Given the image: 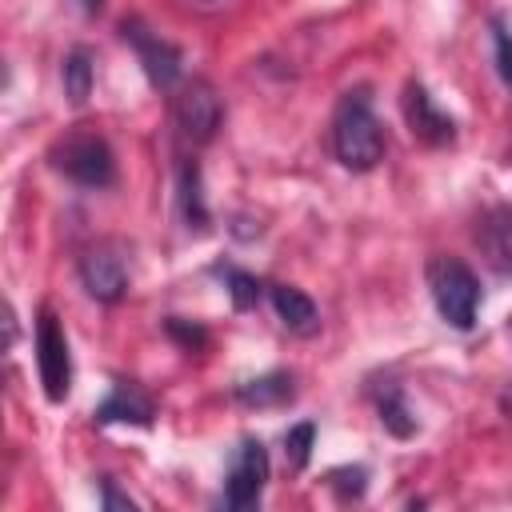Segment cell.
Returning <instances> with one entry per match:
<instances>
[{"mask_svg":"<svg viewBox=\"0 0 512 512\" xmlns=\"http://www.w3.org/2000/svg\"><path fill=\"white\" fill-rule=\"evenodd\" d=\"M332 148H336V160L352 172H368L384 160L388 136L372 112L368 88H348L340 96V104L332 112Z\"/></svg>","mask_w":512,"mask_h":512,"instance_id":"6da1fadb","label":"cell"},{"mask_svg":"<svg viewBox=\"0 0 512 512\" xmlns=\"http://www.w3.org/2000/svg\"><path fill=\"white\" fill-rule=\"evenodd\" d=\"M428 292L432 304L440 312L444 324H452L456 332H468L476 324V308H480V280L476 272L456 260V256H432L428 260Z\"/></svg>","mask_w":512,"mask_h":512,"instance_id":"7a4b0ae2","label":"cell"},{"mask_svg":"<svg viewBox=\"0 0 512 512\" xmlns=\"http://www.w3.org/2000/svg\"><path fill=\"white\" fill-rule=\"evenodd\" d=\"M48 164L80 188H108L116 180V156L96 132H68L48 148Z\"/></svg>","mask_w":512,"mask_h":512,"instance_id":"3957f363","label":"cell"},{"mask_svg":"<svg viewBox=\"0 0 512 512\" xmlns=\"http://www.w3.org/2000/svg\"><path fill=\"white\" fill-rule=\"evenodd\" d=\"M172 128L188 148H204L220 128V96L208 80H184L172 88Z\"/></svg>","mask_w":512,"mask_h":512,"instance_id":"277c9868","label":"cell"},{"mask_svg":"<svg viewBox=\"0 0 512 512\" xmlns=\"http://www.w3.org/2000/svg\"><path fill=\"white\" fill-rule=\"evenodd\" d=\"M120 36H124V44H132V52H136V60H140V68H144V76H148L152 88L172 92V88L180 84V76H184V56H180V48H176L172 40H164L160 32H152V28H148L144 20H136V16L120 20Z\"/></svg>","mask_w":512,"mask_h":512,"instance_id":"5b68a950","label":"cell"},{"mask_svg":"<svg viewBox=\"0 0 512 512\" xmlns=\"http://www.w3.org/2000/svg\"><path fill=\"white\" fill-rule=\"evenodd\" d=\"M36 368H40L44 396L60 404L72 388V352H68V336L52 308L36 312Z\"/></svg>","mask_w":512,"mask_h":512,"instance_id":"8992f818","label":"cell"},{"mask_svg":"<svg viewBox=\"0 0 512 512\" xmlns=\"http://www.w3.org/2000/svg\"><path fill=\"white\" fill-rule=\"evenodd\" d=\"M80 284L96 304H116L128 292V260L120 244L100 240L80 256Z\"/></svg>","mask_w":512,"mask_h":512,"instance_id":"52a82bcc","label":"cell"},{"mask_svg":"<svg viewBox=\"0 0 512 512\" xmlns=\"http://www.w3.org/2000/svg\"><path fill=\"white\" fill-rule=\"evenodd\" d=\"M264 484H268V452L260 440H240L232 464H228V476H224V504L244 512V508H256L260 496H264Z\"/></svg>","mask_w":512,"mask_h":512,"instance_id":"ba28073f","label":"cell"},{"mask_svg":"<svg viewBox=\"0 0 512 512\" xmlns=\"http://www.w3.org/2000/svg\"><path fill=\"white\" fill-rule=\"evenodd\" d=\"M400 112H404V124L408 132L428 144V148H444L456 140V120L448 112L436 108V100L428 96V88L420 80H408L404 84V96H400Z\"/></svg>","mask_w":512,"mask_h":512,"instance_id":"9c48e42d","label":"cell"},{"mask_svg":"<svg viewBox=\"0 0 512 512\" xmlns=\"http://www.w3.org/2000/svg\"><path fill=\"white\" fill-rule=\"evenodd\" d=\"M472 240L496 276H512V208H504V204L484 208L476 216Z\"/></svg>","mask_w":512,"mask_h":512,"instance_id":"30bf717a","label":"cell"},{"mask_svg":"<svg viewBox=\"0 0 512 512\" xmlns=\"http://www.w3.org/2000/svg\"><path fill=\"white\" fill-rule=\"evenodd\" d=\"M92 420L96 424H136V428H148L156 420V404L152 396L140 388V384H112V392L92 408Z\"/></svg>","mask_w":512,"mask_h":512,"instance_id":"8fae6325","label":"cell"},{"mask_svg":"<svg viewBox=\"0 0 512 512\" xmlns=\"http://www.w3.org/2000/svg\"><path fill=\"white\" fill-rule=\"evenodd\" d=\"M232 396H236L244 408H284V404L296 400V376L276 368V372L240 380V384L232 388Z\"/></svg>","mask_w":512,"mask_h":512,"instance_id":"7c38bea8","label":"cell"},{"mask_svg":"<svg viewBox=\"0 0 512 512\" xmlns=\"http://www.w3.org/2000/svg\"><path fill=\"white\" fill-rule=\"evenodd\" d=\"M268 300H272V308H276V316H280V324L288 332L312 336L320 328V312H316V304H312L308 292H300L292 284H268Z\"/></svg>","mask_w":512,"mask_h":512,"instance_id":"4fadbf2b","label":"cell"},{"mask_svg":"<svg viewBox=\"0 0 512 512\" xmlns=\"http://www.w3.org/2000/svg\"><path fill=\"white\" fill-rule=\"evenodd\" d=\"M372 404H376V416H380V424L396 436V440H408V436H416V416H412V408H408V396H404V388L400 384H392V380H380L376 388H372Z\"/></svg>","mask_w":512,"mask_h":512,"instance_id":"5bb4252c","label":"cell"},{"mask_svg":"<svg viewBox=\"0 0 512 512\" xmlns=\"http://www.w3.org/2000/svg\"><path fill=\"white\" fill-rule=\"evenodd\" d=\"M176 196H180V216L188 228L204 232L208 228V208H204V192H200V164L192 156L180 160V176H176Z\"/></svg>","mask_w":512,"mask_h":512,"instance_id":"9a60e30c","label":"cell"},{"mask_svg":"<svg viewBox=\"0 0 512 512\" xmlns=\"http://www.w3.org/2000/svg\"><path fill=\"white\" fill-rule=\"evenodd\" d=\"M60 80H64V96L72 104H84L88 92H92V80H96V60L88 48H72L60 64Z\"/></svg>","mask_w":512,"mask_h":512,"instance_id":"2e32d148","label":"cell"},{"mask_svg":"<svg viewBox=\"0 0 512 512\" xmlns=\"http://www.w3.org/2000/svg\"><path fill=\"white\" fill-rule=\"evenodd\" d=\"M212 272L224 280V288H228V296H232V304L240 308V312H248L256 300H260V280L252 276V272H244V268H236V264H212Z\"/></svg>","mask_w":512,"mask_h":512,"instance_id":"e0dca14e","label":"cell"},{"mask_svg":"<svg viewBox=\"0 0 512 512\" xmlns=\"http://www.w3.org/2000/svg\"><path fill=\"white\" fill-rule=\"evenodd\" d=\"M312 440H316V424H312V420H300V424H292V428L284 432V460H288L292 472L308 468V460H312Z\"/></svg>","mask_w":512,"mask_h":512,"instance_id":"ac0fdd59","label":"cell"},{"mask_svg":"<svg viewBox=\"0 0 512 512\" xmlns=\"http://www.w3.org/2000/svg\"><path fill=\"white\" fill-rule=\"evenodd\" d=\"M492 60H496L504 88H512V32L504 20H492Z\"/></svg>","mask_w":512,"mask_h":512,"instance_id":"d6986e66","label":"cell"},{"mask_svg":"<svg viewBox=\"0 0 512 512\" xmlns=\"http://www.w3.org/2000/svg\"><path fill=\"white\" fill-rule=\"evenodd\" d=\"M164 332H168L184 352H200V348L208 344V332H204L200 324L184 320V316H168V320H164Z\"/></svg>","mask_w":512,"mask_h":512,"instance_id":"ffe728a7","label":"cell"},{"mask_svg":"<svg viewBox=\"0 0 512 512\" xmlns=\"http://www.w3.org/2000/svg\"><path fill=\"white\" fill-rule=\"evenodd\" d=\"M328 484L344 496V500H360L364 496V488H368V468H332L328 472Z\"/></svg>","mask_w":512,"mask_h":512,"instance_id":"44dd1931","label":"cell"},{"mask_svg":"<svg viewBox=\"0 0 512 512\" xmlns=\"http://www.w3.org/2000/svg\"><path fill=\"white\" fill-rule=\"evenodd\" d=\"M100 500H104V508H136V500L132 496H124V492H116V484H112V476H104L100 480Z\"/></svg>","mask_w":512,"mask_h":512,"instance_id":"7402d4cb","label":"cell"},{"mask_svg":"<svg viewBox=\"0 0 512 512\" xmlns=\"http://www.w3.org/2000/svg\"><path fill=\"white\" fill-rule=\"evenodd\" d=\"M80 8H84V12H96V8H100V0H80Z\"/></svg>","mask_w":512,"mask_h":512,"instance_id":"603a6c76","label":"cell"}]
</instances>
